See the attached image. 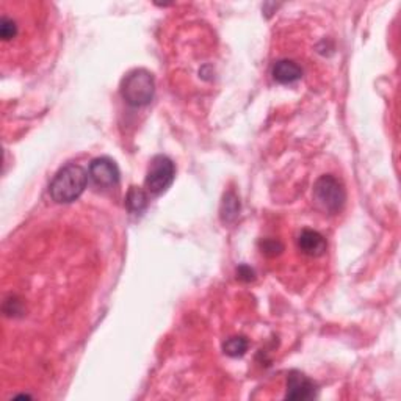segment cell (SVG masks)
Wrapping results in <instances>:
<instances>
[{
	"instance_id": "10",
	"label": "cell",
	"mask_w": 401,
	"mask_h": 401,
	"mask_svg": "<svg viewBox=\"0 0 401 401\" xmlns=\"http://www.w3.org/2000/svg\"><path fill=\"white\" fill-rule=\"evenodd\" d=\"M239 212H240V200L237 198V194L234 192L224 194L221 204V220L224 223H232L235 218L239 216Z\"/></svg>"
},
{
	"instance_id": "5",
	"label": "cell",
	"mask_w": 401,
	"mask_h": 401,
	"mask_svg": "<svg viewBox=\"0 0 401 401\" xmlns=\"http://www.w3.org/2000/svg\"><path fill=\"white\" fill-rule=\"evenodd\" d=\"M93 182L99 187H113L120 182V168L109 157L94 158L88 171Z\"/></svg>"
},
{
	"instance_id": "1",
	"label": "cell",
	"mask_w": 401,
	"mask_h": 401,
	"mask_svg": "<svg viewBox=\"0 0 401 401\" xmlns=\"http://www.w3.org/2000/svg\"><path fill=\"white\" fill-rule=\"evenodd\" d=\"M88 184L86 171L79 165L71 163L62 168L52 179L49 193L55 203L68 204L73 203L85 192Z\"/></svg>"
},
{
	"instance_id": "4",
	"label": "cell",
	"mask_w": 401,
	"mask_h": 401,
	"mask_svg": "<svg viewBox=\"0 0 401 401\" xmlns=\"http://www.w3.org/2000/svg\"><path fill=\"white\" fill-rule=\"evenodd\" d=\"M176 168L174 163L167 156H156L151 160L149 169L144 180L147 192L152 194H162L167 192L174 182Z\"/></svg>"
},
{
	"instance_id": "14",
	"label": "cell",
	"mask_w": 401,
	"mask_h": 401,
	"mask_svg": "<svg viewBox=\"0 0 401 401\" xmlns=\"http://www.w3.org/2000/svg\"><path fill=\"white\" fill-rule=\"evenodd\" d=\"M252 270L251 268H248V267H240L239 268V276H240V279H246V281H251L252 279Z\"/></svg>"
},
{
	"instance_id": "2",
	"label": "cell",
	"mask_w": 401,
	"mask_h": 401,
	"mask_svg": "<svg viewBox=\"0 0 401 401\" xmlns=\"http://www.w3.org/2000/svg\"><path fill=\"white\" fill-rule=\"evenodd\" d=\"M156 93V82L149 71L133 69L122 79L121 96L132 107H144L151 104Z\"/></svg>"
},
{
	"instance_id": "7",
	"label": "cell",
	"mask_w": 401,
	"mask_h": 401,
	"mask_svg": "<svg viewBox=\"0 0 401 401\" xmlns=\"http://www.w3.org/2000/svg\"><path fill=\"white\" fill-rule=\"evenodd\" d=\"M298 246L304 254L318 257L324 254L328 245H326V240H324V237L320 232L312 231V229H304L298 237Z\"/></svg>"
},
{
	"instance_id": "3",
	"label": "cell",
	"mask_w": 401,
	"mask_h": 401,
	"mask_svg": "<svg viewBox=\"0 0 401 401\" xmlns=\"http://www.w3.org/2000/svg\"><path fill=\"white\" fill-rule=\"evenodd\" d=\"M345 188L342 182L331 174H324L315 182L314 185V199L323 210L335 214L345 204Z\"/></svg>"
},
{
	"instance_id": "12",
	"label": "cell",
	"mask_w": 401,
	"mask_h": 401,
	"mask_svg": "<svg viewBox=\"0 0 401 401\" xmlns=\"http://www.w3.org/2000/svg\"><path fill=\"white\" fill-rule=\"evenodd\" d=\"M17 35V26L16 22L11 19L8 16H2L0 19V37H2L3 41H10L13 39Z\"/></svg>"
},
{
	"instance_id": "11",
	"label": "cell",
	"mask_w": 401,
	"mask_h": 401,
	"mask_svg": "<svg viewBox=\"0 0 401 401\" xmlns=\"http://www.w3.org/2000/svg\"><path fill=\"white\" fill-rule=\"evenodd\" d=\"M248 340L245 337H231L224 342L223 350L227 356L231 357H241L248 350Z\"/></svg>"
},
{
	"instance_id": "6",
	"label": "cell",
	"mask_w": 401,
	"mask_h": 401,
	"mask_svg": "<svg viewBox=\"0 0 401 401\" xmlns=\"http://www.w3.org/2000/svg\"><path fill=\"white\" fill-rule=\"evenodd\" d=\"M315 392H317L315 382L310 378H308L304 373H301V371H297V370H293L288 373L286 398L295 400V401H299V400L304 401V400L314 398Z\"/></svg>"
},
{
	"instance_id": "13",
	"label": "cell",
	"mask_w": 401,
	"mask_h": 401,
	"mask_svg": "<svg viewBox=\"0 0 401 401\" xmlns=\"http://www.w3.org/2000/svg\"><path fill=\"white\" fill-rule=\"evenodd\" d=\"M262 250H263L262 252H265V254L274 256V254H278L279 251H282V245L276 240H265L262 243Z\"/></svg>"
},
{
	"instance_id": "9",
	"label": "cell",
	"mask_w": 401,
	"mask_h": 401,
	"mask_svg": "<svg viewBox=\"0 0 401 401\" xmlns=\"http://www.w3.org/2000/svg\"><path fill=\"white\" fill-rule=\"evenodd\" d=\"M147 204H149V198L144 190H141L138 187H131V190L127 193L126 198V205L127 209L132 212V214H141L144 212Z\"/></svg>"
},
{
	"instance_id": "8",
	"label": "cell",
	"mask_w": 401,
	"mask_h": 401,
	"mask_svg": "<svg viewBox=\"0 0 401 401\" xmlns=\"http://www.w3.org/2000/svg\"><path fill=\"white\" fill-rule=\"evenodd\" d=\"M303 69L292 60H279L273 66V79L279 84H293L301 79Z\"/></svg>"
}]
</instances>
